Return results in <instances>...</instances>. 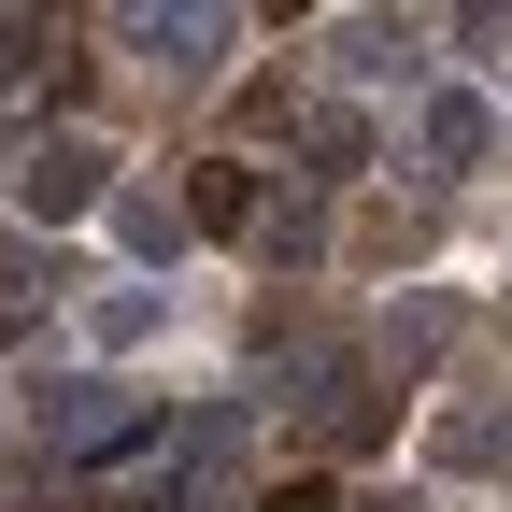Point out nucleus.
I'll return each instance as SVG.
<instances>
[{"mask_svg": "<svg viewBox=\"0 0 512 512\" xmlns=\"http://www.w3.org/2000/svg\"><path fill=\"white\" fill-rule=\"evenodd\" d=\"M441 342H456V299H399V313H384V342H370V370H427Z\"/></svg>", "mask_w": 512, "mask_h": 512, "instance_id": "9d476101", "label": "nucleus"}, {"mask_svg": "<svg viewBox=\"0 0 512 512\" xmlns=\"http://www.w3.org/2000/svg\"><path fill=\"white\" fill-rule=\"evenodd\" d=\"M256 256H271V285L313 271V256H328V214H313V200H271V214H256Z\"/></svg>", "mask_w": 512, "mask_h": 512, "instance_id": "f8f14e48", "label": "nucleus"}, {"mask_svg": "<svg viewBox=\"0 0 512 512\" xmlns=\"http://www.w3.org/2000/svg\"><path fill=\"white\" fill-rule=\"evenodd\" d=\"M328 43H342V72H399V57H413V29H399V15H342Z\"/></svg>", "mask_w": 512, "mask_h": 512, "instance_id": "ddd939ff", "label": "nucleus"}, {"mask_svg": "<svg viewBox=\"0 0 512 512\" xmlns=\"http://www.w3.org/2000/svg\"><path fill=\"white\" fill-rule=\"evenodd\" d=\"M100 200H114V157L86 143V128L29 143V171H15V214H29V228H72V214H100Z\"/></svg>", "mask_w": 512, "mask_h": 512, "instance_id": "7ed1b4c3", "label": "nucleus"}, {"mask_svg": "<svg viewBox=\"0 0 512 512\" xmlns=\"http://www.w3.org/2000/svg\"><path fill=\"white\" fill-rule=\"evenodd\" d=\"M114 242H128V256H157V271H171V256L200 242V228H185V200H143V185H114Z\"/></svg>", "mask_w": 512, "mask_h": 512, "instance_id": "9b49d317", "label": "nucleus"}, {"mask_svg": "<svg viewBox=\"0 0 512 512\" xmlns=\"http://www.w3.org/2000/svg\"><path fill=\"white\" fill-rule=\"evenodd\" d=\"M256 214H271V200H256V171H242V157H200V185H185V228H242V242H256Z\"/></svg>", "mask_w": 512, "mask_h": 512, "instance_id": "1a4fd4ad", "label": "nucleus"}, {"mask_svg": "<svg viewBox=\"0 0 512 512\" xmlns=\"http://www.w3.org/2000/svg\"><path fill=\"white\" fill-rule=\"evenodd\" d=\"M313 441H328V456H370V441H384V370H370V356L313 399Z\"/></svg>", "mask_w": 512, "mask_h": 512, "instance_id": "39448f33", "label": "nucleus"}, {"mask_svg": "<svg viewBox=\"0 0 512 512\" xmlns=\"http://www.w3.org/2000/svg\"><path fill=\"white\" fill-rule=\"evenodd\" d=\"M143 441H157V399H143V384H114V370H57L43 384V456L114 470V456H143Z\"/></svg>", "mask_w": 512, "mask_h": 512, "instance_id": "f257e3e1", "label": "nucleus"}, {"mask_svg": "<svg viewBox=\"0 0 512 512\" xmlns=\"http://www.w3.org/2000/svg\"><path fill=\"white\" fill-rule=\"evenodd\" d=\"M242 512H342V484H328V470H285V484H256Z\"/></svg>", "mask_w": 512, "mask_h": 512, "instance_id": "4468645a", "label": "nucleus"}, {"mask_svg": "<svg viewBox=\"0 0 512 512\" xmlns=\"http://www.w3.org/2000/svg\"><path fill=\"white\" fill-rule=\"evenodd\" d=\"M29 285H43V242L15 228V242H0V299H29Z\"/></svg>", "mask_w": 512, "mask_h": 512, "instance_id": "dca6fc26", "label": "nucleus"}, {"mask_svg": "<svg viewBox=\"0 0 512 512\" xmlns=\"http://www.w3.org/2000/svg\"><path fill=\"white\" fill-rule=\"evenodd\" d=\"M0 512H43V498H0Z\"/></svg>", "mask_w": 512, "mask_h": 512, "instance_id": "f3484780", "label": "nucleus"}, {"mask_svg": "<svg viewBox=\"0 0 512 512\" xmlns=\"http://www.w3.org/2000/svg\"><path fill=\"white\" fill-rule=\"evenodd\" d=\"M43 43H57L43 15H0V86H29V72H43Z\"/></svg>", "mask_w": 512, "mask_h": 512, "instance_id": "2eb2a0df", "label": "nucleus"}, {"mask_svg": "<svg viewBox=\"0 0 512 512\" xmlns=\"http://www.w3.org/2000/svg\"><path fill=\"white\" fill-rule=\"evenodd\" d=\"M413 157H427L441 185H456V171H484V157H498V100H484V86H427V114H413Z\"/></svg>", "mask_w": 512, "mask_h": 512, "instance_id": "20e7f679", "label": "nucleus"}, {"mask_svg": "<svg viewBox=\"0 0 512 512\" xmlns=\"http://www.w3.org/2000/svg\"><path fill=\"white\" fill-rule=\"evenodd\" d=\"M157 328H171V299H157V285H100V299H86V342H100V356H143Z\"/></svg>", "mask_w": 512, "mask_h": 512, "instance_id": "6e6552de", "label": "nucleus"}, {"mask_svg": "<svg viewBox=\"0 0 512 512\" xmlns=\"http://www.w3.org/2000/svg\"><path fill=\"white\" fill-rule=\"evenodd\" d=\"M114 43L157 57L171 86H214V57L242 43V15H228V0H185V15H157V0H143V15H114Z\"/></svg>", "mask_w": 512, "mask_h": 512, "instance_id": "f03ea898", "label": "nucleus"}, {"mask_svg": "<svg viewBox=\"0 0 512 512\" xmlns=\"http://www.w3.org/2000/svg\"><path fill=\"white\" fill-rule=\"evenodd\" d=\"M427 456H441V470H484V484H498V470H512V413H484V399H456V413L427 427Z\"/></svg>", "mask_w": 512, "mask_h": 512, "instance_id": "0eeeda50", "label": "nucleus"}, {"mask_svg": "<svg viewBox=\"0 0 512 512\" xmlns=\"http://www.w3.org/2000/svg\"><path fill=\"white\" fill-rule=\"evenodd\" d=\"M299 171H313V185L370 171V114H356V100H313V114H299Z\"/></svg>", "mask_w": 512, "mask_h": 512, "instance_id": "423d86ee", "label": "nucleus"}]
</instances>
